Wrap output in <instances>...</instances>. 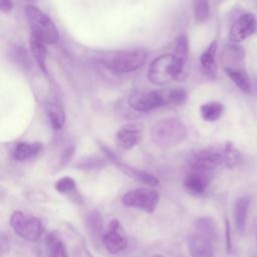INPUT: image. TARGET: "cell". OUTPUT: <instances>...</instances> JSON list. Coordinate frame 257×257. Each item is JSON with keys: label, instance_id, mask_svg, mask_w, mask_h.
<instances>
[{"label": "cell", "instance_id": "1", "mask_svg": "<svg viewBox=\"0 0 257 257\" xmlns=\"http://www.w3.org/2000/svg\"><path fill=\"white\" fill-rule=\"evenodd\" d=\"M187 136V125L181 119L176 117L159 119L151 127L153 142L163 149H170L178 146L186 140Z\"/></svg>", "mask_w": 257, "mask_h": 257}, {"label": "cell", "instance_id": "2", "mask_svg": "<svg viewBox=\"0 0 257 257\" xmlns=\"http://www.w3.org/2000/svg\"><path fill=\"white\" fill-rule=\"evenodd\" d=\"M184 66L180 64L173 54L158 56L150 65L148 78L155 85H165L172 80L183 76Z\"/></svg>", "mask_w": 257, "mask_h": 257}, {"label": "cell", "instance_id": "3", "mask_svg": "<svg viewBox=\"0 0 257 257\" xmlns=\"http://www.w3.org/2000/svg\"><path fill=\"white\" fill-rule=\"evenodd\" d=\"M25 15L31 29V33L38 36L46 44L51 45L58 41L59 31L51 18L34 5L25 7Z\"/></svg>", "mask_w": 257, "mask_h": 257}, {"label": "cell", "instance_id": "4", "mask_svg": "<svg viewBox=\"0 0 257 257\" xmlns=\"http://www.w3.org/2000/svg\"><path fill=\"white\" fill-rule=\"evenodd\" d=\"M10 226L17 235L30 242L39 240L43 232L40 219L22 211H14L11 214Z\"/></svg>", "mask_w": 257, "mask_h": 257}, {"label": "cell", "instance_id": "5", "mask_svg": "<svg viewBox=\"0 0 257 257\" xmlns=\"http://www.w3.org/2000/svg\"><path fill=\"white\" fill-rule=\"evenodd\" d=\"M149 53L145 49L124 50L116 53L109 61L110 69L119 73H128L140 69L147 62Z\"/></svg>", "mask_w": 257, "mask_h": 257}, {"label": "cell", "instance_id": "6", "mask_svg": "<svg viewBox=\"0 0 257 257\" xmlns=\"http://www.w3.org/2000/svg\"><path fill=\"white\" fill-rule=\"evenodd\" d=\"M226 145L223 147H207L194 152L189 161L194 170L209 171L225 164Z\"/></svg>", "mask_w": 257, "mask_h": 257}, {"label": "cell", "instance_id": "7", "mask_svg": "<svg viewBox=\"0 0 257 257\" xmlns=\"http://www.w3.org/2000/svg\"><path fill=\"white\" fill-rule=\"evenodd\" d=\"M160 201L158 191L149 188H139L126 192L122 198L121 203L126 207L143 210L147 213H153Z\"/></svg>", "mask_w": 257, "mask_h": 257}, {"label": "cell", "instance_id": "8", "mask_svg": "<svg viewBox=\"0 0 257 257\" xmlns=\"http://www.w3.org/2000/svg\"><path fill=\"white\" fill-rule=\"evenodd\" d=\"M101 241L110 254H117L127 246L126 233L117 219H111L101 236Z\"/></svg>", "mask_w": 257, "mask_h": 257}, {"label": "cell", "instance_id": "9", "mask_svg": "<svg viewBox=\"0 0 257 257\" xmlns=\"http://www.w3.org/2000/svg\"><path fill=\"white\" fill-rule=\"evenodd\" d=\"M130 105L138 111H148L169 105L168 91L150 90L138 93L130 98Z\"/></svg>", "mask_w": 257, "mask_h": 257}, {"label": "cell", "instance_id": "10", "mask_svg": "<svg viewBox=\"0 0 257 257\" xmlns=\"http://www.w3.org/2000/svg\"><path fill=\"white\" fill-rule=\"evenodd\" d=\"M256 24L255 16L252 13H246L240 16L230 27L229 39L235 43L245 40L254 33Z\"/></svg>", "mask_w": 257, "mask_h": 257}, {"label": "cell", "instance_id": "11", "mask_svg": "<svg viewBox=\"0 0 257 257\" xmlns=\"http://www.w3.org/2000/svg\"><path fill=\"white\" fill-rule=\"evenodd\" d=\"M187 246L191 257H214L212 240L201 233L189 235Z\"/></svg>", "mask_w": 257, "mask_h": 257}, {"label": "cell", "instance_id": "12", "mask_svg": "<svg viewBox=\"0 0 257 257\" xmlns=\"http://www.w3.org/2000/svg\"><path fill=\"white\" fill-rule=\"evenodd\" d=\"M110 159L114 162L115 166L127 177H130L131 179L137 181V182H140L142 184H145V185H148L150 187H156L159 185V179L157 177H155L154 175L146 172V171H143V170H140L138 168H135V167H132L130 165H126V164H123L121 162H118L115 157L112 155L110 157Z\"/></svg>", "mask_w": 257, "mask_h": 257}, {"label": "cell", "instance_id": "13", "mask_svg": "<svg viewBox=\"0 0 257 257\" xmlns=\"http://www.w3.org/2000/svg\"><path fill=\"white\" fill-rule=\"evenodd\" d=\"M206 172L200 170L190 172L184 179V188L192 194L202 195L210 184V177Z\"/></svg>", "mask_w": 257, "mask_h": 257}, {"label": "cell", "instance_id": "14", "mask_svg": "<svg viewBox=\"0 0 257 257\" xmlns=\"http://www.w3.org/2000/svg\"><path fill=\"white\" fill-rule=\"evenodd\" d=\"M142 140V131L138 125L127 124L118 130L115 134L116 145L123 150H131Z\"/></svg>", "mask_w": 257, "mask_h": 257}, {"label": "cell", "instance_id": "15", "mask_svg": "<svg viewBox=\"0 0 257 257\" xmlns=\"http://www.w3.org/2000/svg\"><path fill=\"white\" fill-rule=\"evenodd\" d=\"M217 41L213 40L208 47L203 51L200 56V64L204 74L211 78L215 79L217 77V62H216V52H217Z\"/></svg>", "mask_w": 257, "mask_h": 257}, {"label": "cell", "instance_id": "16", "mask_svg": "<svg viewBox=\"0 0 257 257\" xmlns=\"http://www.w3.org/2000/svg\"><path fill=\"white\" fill-rule=\"evenodd\" d=\"M46 112H47L50 124L54 130L57 131L63 127L66 120L65 112L61 103L57 99L53 98L48 100L46 104Z\"/></svg>", "mask_w": 257, "mask_h": 257}, {"label": "cell", "instance_id": "17", "mask_svg": "<svg viewBox=\"0 0 257 257\" xmlns=\"http://www.w3.org/2000/svg\"><path fill=\"white\" fill-rule=\"evenodd\" d=\"M29 45L32 56L39 68L46 73V43L35 34L31 33L29 37Z\"/></svg>", "mask_w": 257, "mask_h": 257}, {"label": "cell", "instance_id": "18", "mask_svg": "<svg viewBox=\"0 0 257 257\" xmlns=\"http://www.w3.org/2000/svg\"><path fill=\"white\" fill-rule=\"evenodd\" d=\"M42 150V144L38 142L27 143V142H19L13 151V157L16 161L22 162L28 159H31L39 154Z\"/></svg>", "mask_w": 257, "mask_h": 257}, {"label": "cell", "instance_id": "19", "mask_svg": "<svg viewBox=\"0 0 257 257\" xmlns=\"http://www.w3.org/2000/svg\"><path fill=\"white\" fill-rule=\"evenodd\" d=\"M249 205H250V199L247 196L239 197L235 202L233 215L235 220V226L239 232H243L245 229Z\"/></svg>", "mask_w": 257, "mask_h": 257}, {"label": "cell", "instance_id": "20", "mask_svg": "<svg viewBox=\"0 0 257 257\" xmlns=\"http://www.w3.org/2000/svg\"><path fill=\"white\" fill-rule=\"evenodd\" d=\"M45 246L48 257H69L65 244L55 233H49L45 237Z\"/></svg>", "mask_w": 257, "mask_h": 257}, {"label": "cell", "instance_id": "21", "mask_svg": "<svg viewBox=\"0 0 257 257\" xmlns=\"http://www.w3.org/2000/svg\"><path fill=\"white\" fill-rule=\"evenodd\" d=\"M226 74L231 78V80L244 92H251V82L250 78L244 67L238 68H224Z\"/></svg>", "mask_w": 257, "mask_h": 257}, {"label": "cell", "instance_id": "22", "mask_svg": "<svg viewBox=\"0 0 257 257\" xmlns=\"http://www.w3.org/2000/svg\"><path fill=\"white\" fill-rule=\"evenodd\" d=\"M224 106L219 101H209L200 106V115L206 121H215L223 113Z\"/></svg>", "mask_w": 257, "mask_h": 257}, {"label": "cell", "instance_id": "23", "mask_svg": "<svg viewBox=\"0 0 257 257\" xmlns=\"http://www.w3.org/2000/svg\"><path fill=\"white\" fill-rule=\"evenodd\" d=\"M173 55L177 59V61L185 66V63L187 62L188 55H189V39L187 35L181 34L177 37L175 46H174V51Z\"/></svg>", "mask_w": 257, "mask_h": 257}, {"label": "cell", "instance_id": "24", "mask_svg": "<svg viewBox=\"0 0 257 257\" xmlns=\"http://www.w3.org/2000/svg\"><path fill=\"white\" fill-rule=\"evenodd\" d=\"M195 225L201 234L207 236L211 240L217 237V226L213 219L209 217H202L196 221Z\"/></svg>", "mask_w": 257, "mask_h": 257}, {"label": "cell", "instance_id": "25", "mask_svg": "<svg viewBox=\"0 0 257 257\" xmlns=\"http://www.w3.org/2000/svg\"><path fill=\"white\" fill-rule=\"evenodd\" d=\"M194 16L198 23H204L210 17L209 0H193Z\"/></svg>", "mask_w": 257, "mask_h": 257}, {"label": "cell", "instance_id": "26", "mask_svg": "<svg viewBox=\"0 0 257 257\" xmlns=\"http://www.w3.org/2000/svg\"><path fill=\"white\" fill-rule=\"evenodd\" d=\"M86 225L89 233L92 236H99L102 231V220L98 212H91L87 215Z\"/></svg>", "mask_w": 257, "mask_h": 257}, {"label": "cell", "instance_id": "27", "mask_svg": "<svg viewBox=\"0 0 257 257\" xmlns=\"http://www.w3.org/2000/svg\"><path fill=\"white\" fill-rule=\"evenodd\" d=\"M188 99V92L183 87H175L168 91L169 105L179 106L184 104Z\"/></svg>", "mask_w": 257, "mask_h": 257}, {"label": "cell", "instance_id": "28", "mask_svg": "<svg viewBox=\"0 0 257 257\" xmlns=\"http://www.w3.org/2000/svg\"><path fill=\"white\" fill-rule=\"evenodd\" d=\"M55 190L61 194H67L76 189L75 181L70 177H62L57 180L54 186Z\"/></svg>", "mask_w": 257, "mask_h": 257}, {"label": "cell", "instance_id": "29", "mask_svg": "<svg viewBox=\"0 0 257 257\" xmlns=\"http://www.w3.org/2000/svg\"><path fill=\"white\" fill-rule=\"evenodd\" d=\"M0 248H1V256L4 257L9 252L10 248V241L7 235L4 233H1V239H0Z\"/></svg>", "mask_w": 257, "mask_h": 257}, {"label": "cell", "instance_id": "30", "mask_svg": "<svg viewBox=\"0 0 257 257\" xmlns=\"http://www.w3.org/2000/svg\"><path fill=\"white\" fill-rule=\"evenodd\" d=\"M226 250L228 253H231L232 251V241H231V230H230V223L228 220H226Z\"/></svg>", "mask_w": 257, "mask_h": 257}, {"label": "cell", "instance_id": "31", "mask_svg": "<svg viewBox=\"0 0 257 257\" xmlns=\"http://www.w3.org/2000/svg\"><path fill=\"white\" fill-rule=\"evenodd\" d=\"M13 8L12 0H0V9L3 13H9Z\"/></svg>", "mask_w": 257, "mask_h": 257}, {"label": "cell", "instance_id": "32", "mask_svg": "<svg viewBox=\"0 0 257 257\" xmlns=\"http://www.w3.org/2000/svg\"><path fill=\"white\" fill-rule=\"evenodd\" d=\"M153 257H164L163 255H160V254H157V255H154Z\"/></svg>", "mask_w": 257, "mask_h": 257}]
</instances>
